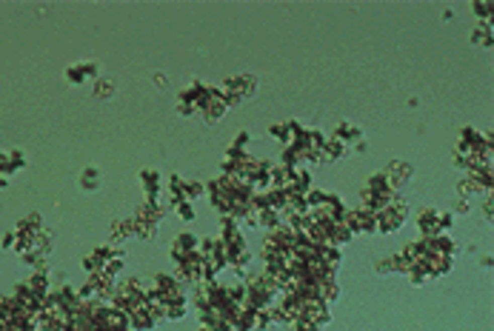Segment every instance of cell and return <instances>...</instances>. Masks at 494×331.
Masks as SVG:
<instances>
[{
  "mask_svg": "<svg viewBox=\"0 0 494 331\" xmlns=\"http://www.w3.org/2000/svg\"><path fill=\"white\" fill-rule=\"evenodd\" d=\"M337 140H346V143H349V140H357V143H360V131H357V126H346L343 123L340 131H337Z\"/></svg>",
  "mask_w": 494,
  "mask_h": 331,
  "instance_id": "cell-1",
  "label": "cell"
}]
</instances>
